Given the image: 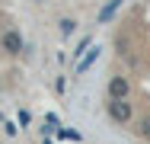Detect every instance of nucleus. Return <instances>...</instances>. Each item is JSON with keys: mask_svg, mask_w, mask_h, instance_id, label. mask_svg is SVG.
I'll use <instances>...</instances> for the list:
<instances>
[{"mask_svg": "<svg viewBox=\"0 0 150 144\" xmlns=\"http://www.w3.org/2000/svg\"><path fill=\"white\" fill-rule=\"evenodd\" d=\"M105 115L115 125H131L134 122V103L131 99H109L105 103Z\"/></svg>", "mask_w": 150, "mask_h": 144, "instance_id": "obj_1", "label": "nucleus"}, {"mask_svg": "<svg viewBox=\"0 0 150 144\" xmlns=\"http://www.w3.org/2000/svg\"><path fill=\"white\" fill-rule=\"evenodd\" d=\"M0 51L10 58L23 55L26 51V42H23V32L19 29H3V35H0Z\"/></svg>", "mask_w": 150, "mask_h": 144, "instance_id": "obj_2", "label": "nucleus"}, {"mask_svg": "<svg viewBox=\"0 0 150 144\" xmlns=\"http://www.w3.org/2000/svg\"><path fill=\"white\" fill-rule=\"evenodd\" d=\"M105 93H109V99H131V80L125 74H112Z\"/></svg>", "mask_w": 150, "mask_h": 144, "instance_id": "obj_3", "label": "nucleus"}, {"mask_svg": "<svg viewBox=\"0 0 150 144\" xmlns=\"http://www.w3.org/2000/svg\"><path fill=\"white\" fill-rule=\"evenodd\" d=\"M99 55H102V45H96V42H93V48H90V51L80 58V61H74V74H77V77H83V74L90 71L93 64L99 61Z\"/></svg>", "mask_w": 150, "mask_h": 144, "instance_id": "obj_4", "label": "nucleus"}, {"mask_svg": "<svg viewBox=\"0 0 150 144\" xmlns=\"http://www.w3.org/2000/svg\"><path fill=\"white\" fill-rule=\"evenodd\" d=\"M121 6H125V0H109V3H105V6H102L99 13H96V23H109V19H112V16L118 13Z\"/></svg>", "mask_w": 150, "mask_h": 144, "instance_id": "obj_5", "label": "nucleus"}, {"mask_svg": "<svg viewBox=\"0 0 150 144\" xmlns=\"http://www.w3.org/2000/svg\"><path fill=\"white\" fill-rule=\"evenodd\" d=\"M131 125H134L131 131H134V135H137L141 141H150V115H144V118H137V122H131Z\"/></svg>", "mask_w": 150, "mask_h": 144, "instance_id": "obj_6", "label": "nucleus"}, {"mask_svg": "<svg viewBox=\"0 0 150 144\" xmlns=\"http://www.w3.org/2000/svg\"><path fill=\"white\" fill-rule=\"evenodd\" d=\"M77 26H80V23H77L74 16H61V19H58V32L64 35V38H70V35L77 32Z\"/></svg>", "mask_w": 150, "mask_h": 144, "instance_id": "obj_7", "label": "nucleus"}, {"mask_svg": "<svg viewBox=\"0 0 150 144\" xmlns=\"http://www.w3.org/2000/svg\"><path fill=\"white\" fill-rule=\"evenodd\" d=\"M54 135H58V141H83V135H80V131H70V128H58V131H54Z\"/></svg>", "mask_w": 150, "mask_h": 144, "instance_id": "obj_8", "label": "nucleus"}, {"mask_svg": "<svg viewBox=\"0 0 150 144\" xmlns=\"http://www.w3.org/2000/svg\"><path fill=\"white\" fill-rule=\"evenodd\" d=\"M16 122H19V128H29L32 125V112L29 109H19V112H16Z\"/></svg>", "mask_w": 150, "mask_h": 144, "instance_id": "obj_9", "label": "nucleus"}, {"mask_svg": "<svg viewBox=\"0 0 150 144\" xmlns=\"http://www.w3.org/2000/svg\"><path fill=\"white\" fill-rule=\"evenodd\" d=\"M3 135H6V138H16V135H19V122H6V125H3Z\"/></svg>", "mask_w": 150, "mask_h": 144, "instance_id": "obj_10", "label": "nucleus"}, {"mask_svg": "<svg viewBox=\"0 0 150 144\" xmlns=\"http://www.w3.org/2000/svg\"><path fill=\"white\" fill-rule=\"evenodd\" d=\"M64 86H67V80H64V77H58V80H54V90H58V93H64Z\"/></svg>", "mask_w": 150, "mask_h": 144, "instance_id": "obj_11", "label": "nucleus"}, {"mask_svg": "<svg viewBox=\"0 0 150 144\" xmlns=\"http://www.w3.org/2000/svg\"><path fill=\"white\" fill-rule=\"evenodd\" d=\"M42 144H54V141H48V138H45V141H42Z\"/></svg>", "mask_w": 150, "mask_h": 144, "instance_id": "obj_12", "label": "nucleus"}, {"mask_svg": "<svg viewBox=\"0 0 150 144\" xmlns=\"http://www.w3.org/2000/svg\"><path fill=\"white\" fill-rule=\"evenodd\" d=\"M35 3H42V0H35Z\"/></svg>", "mask_w": 150, "mask_h": 144, "instance_id": "obj_13", "label": "nucleus"}]
</instances>
